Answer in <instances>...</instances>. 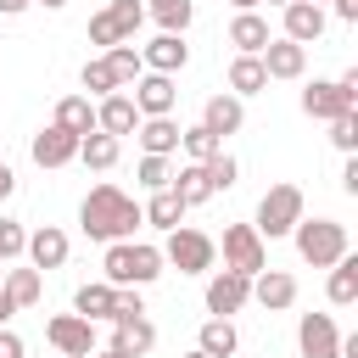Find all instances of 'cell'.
<instances>
[{
    "instance_id": "f35d334b",
    "label": "cell",
    "mask_w": 358,
    "mask_h": 358,
    "mask_svg": "<svg viewBox=\"0 0 358 358\" xmlns=\"http://www.w3.org/2000/svg\"><path fill=\"white\" fill-rule=\"evenodd\" d=\"M201 168H207V179H213V196H218V190H229V185H235V173H241V162H235L229 151H218V157H207Z\"/></svg>"
},
{
    "instance_id": "1f68e13d",
    "label": "cell",
    "mask_w": 358,
    "mask_h": 358,
    "mask_svg": "<svg viewBox=\"0 0 358 358\" xmlns=\"http://www.w3.org/2000/svg\"><path fill=\"white\" fill-rule=\"evenodd\" d=\"M235 347H241V336H235L229 319H207V324H201V347H196V352H207V358H229Z\"/></svg>"
},
{
    "instance_id": "c3c4849f",
    "label": "cell",
    "mask_w": 358,
    "mask_h": 358,
    "mask_svg": "<svg viewBox=\"0 0 358 358\" xmlns=\"http://www.w3.org/2000/svg\"><path fill=\"white\" fill-rule=\"evenodd\" d=\"M11 313H17V308H11V302H6V291H0V324H6Z\"/></svg>"
},
{
    "instance_id": "816d5d0a",
    "label": "cell",
    "mask_w": 358,
    "mask_h": 358,
    "mask_svg": "<svg viewBox=\"0 0 358 358\" xmlns=\"http://www.w3.org/2000/svg\"><path fill=\"white\" fill-rule=\"evenodd\" d=\"M257 6H263V0H257ZM268 6H291V0H268Z\"/></svg>"
},
{
    "instance_id": "d6986e66",
    "label": "cell",
    "mask_w": 358,
    "mask_h": 358,
    "mask_svg": "<svg viewBox=\"0 0 358 358\" xmlns=\"http://www.w3.org/2000/svg\"><path fill=\"white\" fill-rule=\"evenodd\" d=\"M112 352H123V358H145L151 347H157V324L140 313V319H123L117 330H112V341H106Z\"/></svg>"
},
{
    "instance_id": "b9f144b4",
    "label": "cell",
    "mask_w": 358,
    "mask_h": 358,
    "mask_svg": "<svg viewBox=\"0 0 358 358\" xmlns=\"http://www.w3.org/2000/svg\"><path fill=\"white\" fill-rule=\"evenodd\" d=\"M0 358H22V336L0 324Z\"/></svg>"
},
{
    "instance_id": "d4e9b609",
    "label": "cell",
    "mask_w": 358,
    "mask_h": 358,
    "mask_svg": "<svg viewBox=\"0 0 358 358\" xmlns=\"http://www.w3.org/2000/svg\"><path fill=\"white\" fill-rule=\"evenodd\" d=\"M185 207H201L207 196H213V179H207V168L201 162H185V168H173V185H168Z\"/></svg>"
},
{
    "instance_id": "bcb514c9",
    "label": "cell",
    "mask_w": 358,
    "mask_h": 358,
    "mask_svg": "<svg viewBox=\"0 0 358 358\" xmlns=\"http://www.w3.org/2000/svg\"><path fill=\"white\" fill-rule=\"evenodd\" d=\"M17 11H28V0H0V17H17Z\"/></svg>"
},
{
    "instance_id": "7c38bea8",
    "label": "cell",
    "mask_w": 358,
    "mask_h": 358,
    "mask_svg": "<svg viewBox=\"0 0 358 358\" xmlns=\"http://www.w3.org/2000/svg\"><path fill=\"white\" fill-rule=\"evenodd\" d=\"M129 101H134V112H140V117H168V112H173V101H179V90H173V78H168V73H140Z\"/></svg>"
},
{
    "instance_id": "ab89813d",
    "label": "cell",
    "mask_w": 358,
    "mask_h": 358,
    "mask_svg": "<svg viewBox=\"0 0 358 358\" xmlns=\"http://www.w3.org/2000/svg\"><path fill=\"white\" fill-rule=\"evenodd\" d=\"M22 246H28V229H22L17 218H0V263L22 257Z\"/></svg>"
},
{
    "instance_id": "d590c367",
    "label": "cell",
    "mask_w": 358,
    "mask_h": 358,
    "mask_svg": "<svg viewBox=\"0 0 358 358\" xmlns=\"http://www.w3.org/2000/svg\"><path fill=\"white\" fill-rule=\"evenodd\" d=\"M151 17L162 22V34H185L190 28V0H151Z\"/></svg>"
},
{
    "instance_id": "4dcf8cb0",
    "label": "cell",
    "mask_w": 358,
    "mask_h": 358,
    "mask_svg": "<svg viewBox=\"0 0 358 358\" xmlns=\"http://www.w3.org/2000/svg\"><path fill=\"white\" fill-rule=\"evenodd\" d=\"M330 302H336V308H352V302H358V257L330 263Z\"/></svg>"
},
{
    "instance_id": "6da1fadb",
    "label": "cell",
    "mask_w": 358,
    "mask_h": 358,
    "mask_svg": "<svg viewBox=\"0 0 358 358\" xmlns=\"http://www.w3.org/2000/svg\"><path fill=\"white\" fill-rule=\"evenodd\" d=\"M78 224H84V235L90 241H129L134 235V224H145L140 218V201L129 196V190H117V185H95L84 201H78Z\"/></svg>"
},
{
    "instance_id": "30bf717a",
    "label": "cell",
    "mask_w": 358,
    "mask_h": 358,
    "mask_svg": "<svg viewBox=\"0 0 358 358\" xmlns=\"http://www.w3.org/2000/svg\"><path fill=\"white\" fill-rule=\"evenodd\" d=\"M246 302H252V280H246V274L218 268V274L207 280V313H213V319H229V313H241Z\"/></svg>"
},
{
    "instance_id": "ac0fdd59",
    "label": "cell",
    "mask_w": 358,
    "mask_h": 358,
    "mask_svg": "<svg viewBox=\"0 0 358 358\" xmlns=\"http://www.w3.org/2000/svg\"><path fill=\"white\" fill-rule=\"evenodd\" d=\"M252 302H263V308H291L296 302V280L285 274V268H263V274H252Z\"/></svg>"
},
{
    "instance_id": "f546056e",
    "label": "cell",
    "mask_w": 358,
    "mask_h": 358,
    "mask_svg": "<svg viewBox=\"0 0 358 358\" xmlns=\"http://www.w3.org/2000/svg\"><path fill=\"white\" fill-rule=\"evenodd\" d=\"M73 313L90 319V324H95V319H112V285H106V280H101V285H78V291H73Z\"/></svg>"
},
{
    "instance_id": "74e56055",
    "label": "cell",
    "mask_w": 358,
    "mask_h": 358,
    "mask_svg": "<svg viewBox=\"0 0 358 358\" xmlns=\"http://www.w3.org/2000/svg\"><path fill=\"white\" fill-rule=\"evenodd\" d=\"M145 313V302H140V285H112V324H123V319H140Z\"/></svg>"
},
{
    "instance_id": "ee69618b",
    "label": "cell",
    "mask_w": 358,
    "mask_h": 358,
    "mask_svg": "<svg viewBox=\"0 0 358 358\" xmlns=\"http://www.w3.org/2000/svg\"><path fill=\"white\" fill-rule=\"evenodd\" d=\"M17 190V173H11V162H0V201Z\"/></svg>"
},
{
    "instance_id": "4fadbf2b",
    "label": "cell",
    "mask_w": 358,
    "mask_h": 358,
    "mask_svg": "<svg viewBox=\"0 0 358 358\" xmlns=\"http://www.w3.org/2000/svg\"><path fill=\"white\" fill-rule=\"evenodd\" d=\"M28 151H34V162H39V168H67V162L78 157V140H73L67 129H56V123H50V129H39V134L28 140Z\"/></svg>"
},
{
    "instance_id": "db71d44e",
    "label": "cell",
    "mask_w": 358,
    "mask_h": 358,
    "mask_svg": "<svg viewBox=\"0 0 358 358\" xmlns=\"http://www.w3.org/2000/svg\"><path fill=\"white\" fill-rule=\"evenodd\" d=\"M0 280H6V263H0Z\"/></svg>"
},
{
    "instance_id": "7dc6e473",
    "label": "cell",
    "mask_w": 358,
    "mask_h": 358,
    "mask_svg": "<svg viewBox=\"0 0 358 358\" xmlns=\"http://www.w3.org/2000/svg\"><path fill=\"white\" fill-rule=\"evenodd\" d=\"M28 6H45V11H62L67 0H28Z\"/></svg>"
},
{
    "instance_id": "277c9868",
    "label": "cell",
    "mask_w": 358,
    "mask_h": 358,
    "mask_svg": "<svg viewBox=\"0 0 358 358\" xmlns=\"http://www.w3.org/2000/svg\"><path fill=\"white\" fill-rule=\"evenodd\" d=\"M352 106H358V67L341 73V78H313V84L302 90V112L319 117V123H336V117H347Z\"/></svg>"
},
{
    "instance_id": "f5cc1de1",
    "label": "cell",
    "mask_w": 358,
    "mask_h": 358,
    "mask_svg": "<svg viewBox=\"0 0 358 358\" xmlns=\"http://www.w3.org/2000/svg\"><path fill=\"white\" fill-rule=\"evenodd\" d=\"M185 358H207V352H185Z\"/></svg>"
},
{
    "instance_id": "f907efd6",
    "label": "cell",
    "mask_w": 358,
    "mask_h": 358,
    "mask_svg": "<svg viewBox=\"0 0 358 358\" xmlns=\"http://www.w3.org/2000/svg\"><path fill=\"white\" fill-rule=\"evenodd\" d=\"M90 358H123V352H112V347H101V352H90Z\"/></svg>"
},
{
    "instance_id": "ffe728a7",
    "label": "cell",
    "mask_w": 358,
    "mask_h": 358,
    "mask_svg": "<svg viewBox=\"0 0 358 358\" xmlns=\"http://www.w3.org/2000/svg\"><path fill=\"white\" fill-rule=\"evenodd\" d=\"M268 39H274V34H268V22H263L257 11H235V22H229V45H235V56H263Z\"/></svg>"
},
{
    "instance_id": "5bb4252c",
    "label": "cell",
    "mask_w": 358,
    "mask_h": 358,
    "mask_svg": "<svg viewBox=\"0 0 358 358\" xmlns=\"http://www.w3.org/2000/svg\"><path fill=\"white\" fill-rule=\"evenodd\" d=\"M319 34H324V11L319 6H308V0H291L285 6V34L280 39H291V45H319Z\"/></svg>"
},
{
    "instance_id": "9a60e30c",
    "label": "cell",
    "mask_w": 358,
    "mask_h": 358,
    "mask_svg": "<svg viewBox=\"0 0 358 358\" xmlns=\"http://www.w3.org/2000/svg\"><path fill=\"white\" fill-rule=\"evenodd\" d=\"M257 62H263V73H268V78H302V73H308V50H302V45H291V39H268Z\"/></svg>"
},
{
    "instance_id": "f1b7e54d",
    "label": "cell",
    "mask_w": 358,
    "mask_h": 358,
    "mask_svg": "<svg viewBox=\"0 0 358 358\" xmlns=\"http://www.w3.org/2000/svg\"><path fill=\"white\" fill-rule=\"evenodd\" d=\"M140 218H145L151 229H179V218H185V201H179L173 190H151V201L140 207Z\"/></svg>"
},
{
    "instance_id": "4316f807",
    "label": "cell",
    "mask_w": 358,
    "mask_h": 358,
    "mask_svg": "<svg viewBox=\"0 0 358 358\" xmlns=\"http://www.w3.org/2000/svg\"><path fill=\"white\" fill-rule=\"evenodd\" d=\"M0 291H6V302H11V308H34V302H39V291H45V280H39V268H6Z\"/></svg>"
},
{
    "instance_id": "7402d4cb",
    "label": "cell",
    "mask_w": 358,
    "mask_h": 358,
    "mask_svg": "<svg viewBox=\"0 0 358 358\" xmlns=\"http://www.w3.org/2000/svg\"><path fill=\"white\" fill-rule=\"evenodd\" d=\"M22 252H28V263H34V268H62V263H67V235H62L56 224H45V229H34V235H28V246H22Z\"/></svg>"
},
{
    "instance_id": "8fae6325",
    "label": "cell",
    "mask_w": 358,
    "mask_h": 358,
    "mask_svg": "<svg viewBox=\"0 0 358 358\" xmlns=\"http://www.w3.org/2000/svg\"><path fill=\"white\" fill-rule=\"evenodd\" d=\"M296 347H302V358H341V330H336V319H330V313H302Z\"/></svg>"
},
{
    "instance_id": "836d02e7",
    "label": "cell",
    "mask_w": 358,
    "mask_h": 358,
    "mask_svg": "<svg viewBox=\"0 0 358 358\" xmlns=\"http://www.w3.org/2000/svg\"><path fill=\"white\" fill-rule=\"evenodd\" d=\"M179 145H185V157H190V162H207V157H218V151H224V140H218L213 129H201V123H196V129H185V134H179Z\"/></svg>"
},
{
    "instance_id": "2e32d148",
    "label": "cell",
    "mask_w": 358,
    "mask_h": 358,
    "mask_svg": "<svg viewBox=\"0 0 358 358\" xmlns=\"http://www.w3.org/2000/svg\"><path fill=\"white\" fill-rule=\"evenodd\" d=\"M95 129L101 134H112V140H123V134H134L140 129V112H134V101L117 90V95H106L101 106H95Z\"/></svg>"
},
{
    "instance_id": "603a6c76",
    "label": "cell",
    "mask_w": 358,
    "mask_h": 358,
    "mask_svg": "<svg viewBox=\"0 0 358 358\" xmlns=\"http://www.w3.org/2000/svg\"><path fill=\"white\" fill-rule=\"evenodd\" d=\"M56 129H67L73 140L95 134V101H90V95H62V101H56Z\"/></svg>"
},
{
    "instance_id": "8992f818",
    "label": "cell",
    "mask_w": 358,
    "mask_h": 358,
    "mask_svg": "<svg viewBox=\"0 0 358 358\" xmlns=\"http://www.w3.org/2000/svg\"><path fill=\"white\" fill-rule=\"evenodd\" d=\"M296 218H302V190H296V185H268L263 201H257V224H252V229L274 241V235H291Z\"/></svg>"
},
{
    "instance_id": "8d00e7d4",
    "label": "cell",
    "mask_w": 358,
    "mask_h": 358,
    "mask_svg": "<svg viewBox=\"0 0 358 358\" xmlns=\"http://www.w3.org/2000/svg\"><path fill=\"white\" fill-rule=\"evenodd\" d=\"M140 185L145 190H168L173 185V157H140Z\"/></svg>"
},
{
    "instance_id": "d6a6232c",
    "label": "cell",
    "mask_w": 358,
    "mask_h": 358,
    "mask_svg": "<svg viewBox=\"0 0 358 358\" xmlns=\"http://www.w3.org/2000/svg\"><path fill=\"white\" fill-rule=\"evenodd\" d=\"M78 84H84L90 95H117V90H123L106 56H90V62H84V73H78Z\"/></svg>"
},
{
    "instance_id": "52a82bcc",
    "label": "cell",
    "mask_w": 358,
    "mask_h": 358,
    "mask_svg": "<svg viewBox=\"0 0 358 358\" xmlns=\"http://www.w3.org/2000/svg\"><path fill=\"white\" fill-rule=\"evenodd\" d=\"M162 263H173L179 274H207L213 257H218V241L201 235V229H168V246H157Z\"/></svg>"
},
{
    "instance_id": "9c48e42d",
    "label": "cell",
    "mask_w": 358,
    "mask_h": 358,
    "mask_svg": "<svg viewBox=\"0 0 358 358\" xmlns=\"http://www.w3.org/2000/svg\"><path fill=\"white\" fill-rule=\"evenodd\" d=\"M45 341H50L62 358H90V352H95V324L78 319V313H56V319L45 324Z\"/></svg>"
},
{
    "instance_id": "11a10c76",
    "label": "cell",
    "mask_w": 358,
    "mask_h": 358,
    "mask_svg": "<svg viewBox=\"0 0 358 358\" xmlns=\"http://www.w3.org/2000/svg\"><path fill=\"white\" fill-rule=\"evenodd\" d=\"M308 6H324V0H308Z\"/></svg>"
},
{
    "instance_id": "44dd1931",
    "label": "cell",
    "mask_w": 358,
    "mask_h": 358,
    "mask_svg": "<svg viewBox=\"0 0 358 358\" xmlns=\"http://www.w3.org/2000/svg\"><path fill=\"white\" fill-rule=\"evenodd\" d=\"M134 134H140V151H145V157H173L185 129H179L173 117H140V129H134Z\"/></svg>"
},
{
    "instance_id": "681fc988",
    "label": "cell",
    "mask_w": 358,
    "mask_h": 358,
    "mask_svg": "<svg viewBox=\"0 0 358 358\" xmlns=\"http://www.w3.org/2000/svg\"><path fill=\"white\" fill-rule=\"evenodd\" d=\"M229 6H235V11H257V0H229Z\"/></svg>"
},
{
    "instance_id": "e575fe53",
    "label": "cell",
    "mask_w": 358,
    "mask_h": 358,
    "mask_svg": "<svg viewBox=\"0 0 358 358\" xmlns=\"http://www.w3.org/2000/svg\"><path fill=\"white\" fill-rule=\"evenodd\" d=\"M106 62H112V73H117V84H123V90L145 73V62H140V50H134V45H112V50H106Z\"/></svg>"
},
{
    "instance_id": "cb8c5ba5",
    "label": "cell",
    "mask_w": 358,
    "mask_h": 358,
    "mask_svg": "<svg viewBox=\"0 0 358 358\" xmlns=\"http://www.w3.org/2000/svg\"><path fill=\"white\" fill-rule=\"evenodd\" d=\"M241 123H246V106H241L235 95H213V101L201 106V129H213L218 140H224V134H235Z\"/></svg>"
},
{
    "instance_id": "f6af8a7d",
    "label": "cell",
    "mask_w": 358,
    "mask_h": 358,
    "mask_svg": "<svg viewBox=\"0 0 358 358\" xmlns=\"http://www.w3.org/2000/svg\"><path fill=\"white\" fill-rule=\"evenodd\" d=\"M336 17L341 22H358V0H336Z\"/></svg>"
},
{
    "instance_id": "5b68a950",
    "label": "cell",
    "mask_w": 358,
    "mask_h": 358,
    "mask_svg": "<svg viewBox=\"0 0 358 358\" xmlns=\"http://www.w3.org/2000/svg\"><path fill=\"white\" fill-rule=\"evenodd\" d=\"M145 22V6L140 0H112L90 17V45H134V28Z\"/></svg>"
},
{
    "instance_id": "e0dca14e",
    "label": "cell",
    "mask_w": 358,
    "mask_h": 358,
    "mask_svg": "<svg viewBox=\"0 0 358 358\" xmlns=\"http://www.w3.org/2000/svg\"><path fill=\"white\" fill-rule=\"evenodd\" d=\"M140 62H145L151 73H168V78H173V73H179V67L190 62V45H185L179 34H157V39H151V45L140 50Z\"/></svg>"
},
{
    "instance_id": "60d3db41",
    "label": "cell",
    "mask_w": 358,
    "mask_h": 358,
    "mask_svg": "<svg viewBox=\"0 0 358 358\" xmlns=\"http://www.w3.org/2000/svg\"><path fill=\"white\" fill-rule=\"evenodd\" d=\"M330 140H336V151H347V157H352V145H358V117H352V112H347V117H336V123H330Z\"/></svg>"
},
{
    "instance_id": "ba28073f",
    "label": "cell",
    "mask_w": 358,
    "mask_h": 358,
    "mask_svg": "<svg viewBox=\"0 0 358 358\" xmlns=\"http://www.w3.org/2000/svg\"><path fill=\"white\" fill-rule=\"evenodd\" d=\"M224 268H235V274H263L268 268V246H263V235L252 229V224H229L224 229Z\"/></svg>"
},
{
    "instance_id": "3957f363",
    "label": "cell",
    "mask_w": 358,
    "mask_h": 358,
    "mask_svg": "<svg viewBox=\"0 0 358 358\" xmlns=\"http://www.w3.org/2000/svg\"><path fill=\"white\" fill-rule=\"evenodd\" d=\"M291 235H296L302 263H313V268H330L347 257V224H336V218H296Z\"/></svg>"
},
{
    "instance_id": "83f0119b",
    "label": "cell",
    "mask_w": 358,
    "mask_h": 358,
    "mask_svg": "<svg viewBox=\"0 0 358 358\" xmlns=\"http://www.w3.org/2000/svg\"><path fill=\"white\" fill-rule=\"evenodd\" d=\"M257 90H268L263 62H257V56H235V62H229V95L241 101V95H257Z\"/></svg>"
},
{
    "instance_id": "7a4b0ae2",
    "label": "cell",
    "mask_w": 358,
    "mask_h": 358,
    "mask_svg": "<svg viewBox=\"0 0 358 358\" xmlns=\"http://www.w3.org/2000/svg\"><path fill=\"white\" fill-rule=\"evenodd\" d=\"M101 268H106V285H151L162 274V252L145 241H112Z\"/></svg>"
},
{
    "instance_id": "484cf974",
    "label": "cell",
    "mask_w": 358,
    "mask_h": 358,
    "mask_svg": "<svg viewBox=\"0 0 358 358\" xmlns=\"http://www.w3.org/2000/svg\"><path fill=\"white\" fill-rule=\"evenodd\" d=\"M117 157H123V140H112V134H101V129L78 140V162H84V168H95V173H106Z\"/></svg>"
},
{
    "instance_id": "9f6ffc18",
    "label": "cell",
    "mask_w": 358,
    "mask_h": 358,
    "mask_svg": "<svg viewBox=\"0 0 358 358\" xmlns=\"http://www.w3.org/2000/svg\"><path fill=\"white\" fill-rule=\"evenodd\" d=\"M0 162H6V157H0Z\"/></svg>"
},
{
    "instance_id": "7bdbcfd3",
    "label": "cell",
    "mask_w": 358,
    "mask_h": 358,
    "mask_svg": "<svg viewBox=\"0 0 358 358\" xmlns=\"http://www.w3.org/2000/svg\"><path fill=\"white\" fill-rule=\"evenodd\" d=\"M341 190L358 196V157H347V168H341Z\"/></svg>"
}]
</instances>
